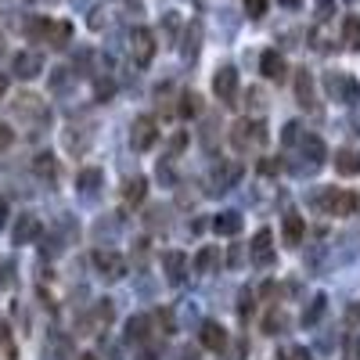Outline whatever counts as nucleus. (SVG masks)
Returning <instances> with one entry per match:
<instances>
[{"label":"nucleus","instance_id":"cd10ccee","mask_svg":"<svg viewBox=\"0 0 360 360\" xmlns=\"http://www.w3.org/2000/svg\"><path fill=\"white\" fill-rule=\"evenodd\" d=\"M11 144H15V130H11V127H4V123H0V152H8Z\"/></svg>","mask_w":360,"mask_h":360},{"label":"nucleus","instance_id":"bb28decb","mask_svg":"<svg viewBox=\"0 0 360 360\" xmlns=\"http://www.w3.org/2000/svg\"><path fill=\"white\" fill-rule=\"evenodd\" d=\"M180 101H184V105H180V115H195L198 112V94H184Z\"/></svg>","mask_w":360,"mask_h":360},{"label":"nucleus","instance_id":"f3484780","mask_svg":"<svg viewBox=\"0 0 360 360\" xmlns=\"http://www.w3.org/2000/svg\"><path fill=\"white\" fill-rule=\"evenodd\" d=\"M162 266L169 270V281L184 278V256H180V252H166V256H162Z\"/></svg>","mask_w":360,"mask_h":360},{"label":"nucleus","instance_id":"39448f33","mask_svg":"<svg viewBox=\"0 0 360 360\" xmlns=\"http://www.w3.org/2000/svg\"><path fill=\"white\" fill-rule=\"evenodd\" d=\"M40 72H44V58L37 51H18L15 54V76L18 79H33Z\"/></svg>","mask_w":360,"mask_h":360},{"label":"nucleus","instance_id":"f03ea898","mask_svg":"<svg viewBox=\"0 0 360 360\" xmlns=\"http://www.w3.org/2000/svg\"><path fill=\"white\" fill-rule=\"evenodd\" d=\"M231 141H234L238 152H245L249 144H263L266 141V127L263 123H238L234 134H231Z\"/></svg>","mask_w":360,"mask_h":360},{"label":"nucleus","instance_id":"6ab92c4d","mask_svg":"<svg viewBox=\"0 0 360 360\" xmlns=\"http://www.w3.org/2000/svg\"><path fill=\"white\" fill-rule=\"evenodd\" d=\"M127 339H130V342H144V339H148V317H134V321L127 324Z\"/></svg>","mask_w":360,"mask_h":360},{"label":"nucleus","instance_id":"20e7f679","mask_svg":"<svg viewBox=\"0 0 360 360\" xmlns=\"http://www.w3.org/2000/svg\"><path fill=\"white\" fill-rule=\"evenodd\" d=\"M213 94L220 98V101H234V94H238V72L231 69V65H224L217 76H213Z\"/></svg>","mask_w":360,"mask_h":360},{"label":"nucleus","instance_id":"4be33fe9","mask_svg":"<svg viewBox=\"0 0 360 360\" xmlns=\"http://www.w3.org/2000/svg\"><path fill=\"white\" fill-rule=\"evenodd\" d=\"M295 90H299V98H303V105H314V83H310V76H307V72L299 76Z\"/></svg>","mask_w":360,"mask_h":360},{"label":"nucleus","instance_id":"c85d7f7f","mask_svg":"<svg viewBox=\"0 0 360 360\" xmlns=\"http://www.w3.org/2000/svg\"><path fill=\"white\" fill-rule=\"evenodd\" d=\"M321 314H324V295H317V299H314V307H310V314H307L303 321H307V324H314Z\"/></svg>","mask_w":360,"mask_h":360},{"label":"nucleus","instance_id":"5701e85b","mask_svg":"<svg viewBox=\"0 0 360 360\" xmlns=\"http://www.w3.org/2000/svg\"><path fill=\"white\" fill-rule=\"evenodd\" d=\"M98 184H101V169H83V173H79V188H83V191L98 188Z\"/></svg>","mask_w":360,"mask_h":360},{"label":"nucleus","instance_id":"dca6fc26","mask_svg":"<svg viewBox=\"0 0 360 360\" xmlns=\"http://www.w3.org/2000/svg\"><path fill=\"white\" fill-rule=\"evenodd\" d=\"M217 259H220V249L209 245V249H202V252L195 256V270H198V274H209V270L217 266Z\"/></svg>","mask_w":360,"mask_h":360},{"label":"nucleus","instance_id":"f8f14e48","mask_svg":"<svg viewBox=\"0 0 360 360\" xmlns=\"http://www.w3.org/2000/svg\"><path fill=\"white\" fill-rule=\"evenodd\" d=\"M303 234H307L303 217H299V213H288V217H285V242H288V245H299V242H303Z\"/></svg>","mask_w":360,"mask_h":360},{"label":"nucleus","instance_id":"b1692460","mask_svg":"<svg viewBox=\"0 0 360 360\" xmlns=\"http://www.w3.org/2000/svg\"><path fill=\"white\" fill-rule=\"evenodd\" d=\"M33 166H37V173H40V176H54V155H47V152H44V155H37V162H33Z\"/></svg>","mask_w":360,"mask_h":360},{"label":"nucleus","instance_id":"2f4dec72","mask_svg":"<svg viewBox=\"0 0 360 360\" xmlns=\"http://www.w3.org/2000/svg\"><path fill=\"white\" fill-rule=\"evenodd\" d=\"M79 360H98V356H90V353H83V356H79Z\"/></svg>","mask_w":360,"mask_h":360},{"label":"nucleus","instance_id":"9d476101","mask_svg":"<svg viewBox=\"0 0 360 360\" xmlns=\"http://www.w3.org/2000/svg\"><path fill=\"white\" fill-rule=\"evenodd\" d=\"M335 173H342V176H356V173H360V155L349 152V148L335 152Z\"/></svg>","mask_w":360,"mask_h":360},{"label":"nucleus","instance_id":"a211bd4d","mask_svg":"<svg viewBox=\"0 0 360 360\" xmlns=\"http://www.w3.org/2000/svg\"><path fill=\"white\" fill-rule=\"evenodd\" d=\"M15 112H18V115H44V105H40V98H33V94H22L18 105H15Z\"/></svg>","mask_w":360,"mask_h":360},{"label":"nucleus","instance_id":"2eb2a0df","mask_svg":"<svg viewBox=\"0 0 360 360\" xmlns=\"http://www.w3.org/2000/svg\"><path fill=\"white\" fill-rule=\"evenodd\" d=\"M94 263H98L101 270H108L105 278H123V270H127V266H123V259L112 256V252H98V256H94Z\"/></svg>","mask_w":360,"mask_h":360},{"label":"nucleus","instance_id":"f257e3e1","mask_svg":"<svg viewBox=\"0 0 360 360\" xmlns=\"http://www.w3.org/2000/svg\"><path fill=\"white\" fill-rule=\"evenodd\" d=\"M159 141V130H155V119H148V115H141V119H134V130H130V144L137 148V152H148Z\"/></svg>","mask_w":360,"mask_h":360},{"label":"nucleus","instance_id":"0eeeda50","mask_svg":"<svg viewBox=\"0 0 360 360\" xmlns=\"http://www.w3.org/2000/svg\"><path fill=\"white\" fill-rule=\"evenodd\" d=\"M37 234H40V220H37L33 213H22V217H18V224H15V231H11L15 245H29Z\"/></svg>","mask_w":360,"mask_h":360},{"label":"nucleus","instance_id":"a878e982","mask_svg":"<svg viewBox=\"0 0 360 360\" xmlns=\"http://www.w3.org/2000/svg\"><path fill=\"white\" fill-rule=\"evenodd\" d=\"M245 15L249 18H263L266 15V0H245Z\"/></svg>","mask_w":360,"mask_h":360},{"label":"nucleus","instance_id":"393cba45","mask_svg":"<svg viewBox=\"0 0 360 360\" xmlns=\"http://www.w3.org/2000/svg\"><path fill=\"white\" fill-rule=\"evenodd\" d=\"M303 152H310L314 162H321V159H324V144H321L317 137H310V141H303Z\"/></svg>","mask_w":360,"mask_h":360},{"label":"nucleus","instance_id":"412c9836","mask_svg":"<svg viewBox=\"0 0 360 360\" xmlns=\"http://www.w3.org/2000/svg\"><path fill=\"white\" fill-rule=\"evenodd\" d=\"M346 44L353 51H360V15H349L346 18Z\"/></svg>","mask_w":360,"mask_h":360},{"label":"nucleus","instance_id":"6e6552de","mask_svg":"<svg viewBox=\"0 0 360 360\" xmlns=\"http://www.w3.org/2000/svg\"><path fill=\"white\" fill-rule=\"evenodd\" d=\"M152 54H155L152 33H148V29H134V58H137V65H148Z\"/></svg>","mask_w":360,"mask_h":360},{"label":"nucleus","instance_id":"9b49d317","mask_svg":"<svg viewBox=\"0 0 360 360\" xmlns=\"http://www.w3.org/2000/svg\"><path fill=\"white\" fill-rule=\"evenodd\" d=\"M328 209H332V217H349L356 209V198L349 191H339V195H328Z\"/></svg>","mask_w":360,"mask_h":360},{"label":"nucleus","instance_id":"4468645a","mask_svg":"<svg viewBox=\"0 0 360 360\" xmlns=\"http://www.w3.org/2000/svg\"><path fill=\"white\" fill-rule=\"evenodd\" d=\"M213 231L217 234H238V231H242V213H220L213 220Z\"/></svg>","mask_w":360,"mask_h":360},{"label":"nucleus","instance_id":"7ed1b4c3","mask_svg":"<svg viewBox=\"0 0 360 360\" xmlns=\"http://www.w3.org/2000/svg\"><path fill=\"white\" fill-rule=\"evenodd\" d=\"M249 256H252V263H259V266H270V263H274V234H270V231H256Z\"/></svg>","mask_w":360,"mask_h":360},{"label":"nucleus","instance_id":"423d86ee","mask_svg":"<svg viewBox=\"0 0 360 360\" xmlns=\"http://www.w3.org/2000/svg\"><path fill=\"white\" fill-rule=\"evenodd\" d=\"M259 72L266 76V79H285L288 76V65H285V58L278 54V51H263V58H259Z\"/></svg>","mask_w":360,"mask_h":360},{"label":"nucleus","instance_id":"ddd939ff","mask_svg":"<svg viewBox=\"0 0 360 360\" xmlns=\"http://www.w3.org/2000/svg\"><path fill=\"white\" fill-rule=\"evenodd\" d=\"M69 37H72V25H69V22H51V25H47V44H51V47H65Z\"/></svg>","mask_w":360,"mask_h":360},{"label":"nucleus","instance_id":"aec40b11","mask_svg":"<svg viewBox=\"0 0 360 360\" xmlns=\"http://www.w3.org/2000/svg\"><path fill=\"white\" fill-rule=\"evenodd\" d=\"M144 191H148V180H144V176H134L130 184H127V202H130V205L144 202Z\"/></svg>","mask_w":360,"mask_h":360},{"label":"nucleus","instance_id":"7c9ffc66","mask_svg":"<svg viewBox=\"0 0 360 360\" xmlns=\"http://www.w3.org/2000/svg\"><path fill=\"white\" fill-rule=\"evenodd\" d=\"M4 90H8V76H0V98H4Z\"/></svg>","mask_w":360,"mask_h":360},{"label":"nucleus","instance_id":"1a4fd4ad","mask_svg":"<svg viewBox=\"0 0 360 360\" xmlns=\"http://www.w3.org/2000/svg\"><path fill=\"white\" fill-rule=\"evenodd\" d=\"M224 342H227V332L217 324V321H205L202 324V346L205 349H224Z\"/></svg>","mask_w":360,"mask_h":360},{"label":"nucleus","instance_id":"c756f323","mask_svg":"<svg viewBox=\"0 0 360 360\" xmlns=\"http://www.w3.org/2000/svg\"><path fill=\"white\" fill-rule=\"evenodd\" d=\"M4 220H8V202L0 198V224H4Z\"/></svg>","mask_w":360,"mask_h":360}]
</instances>
